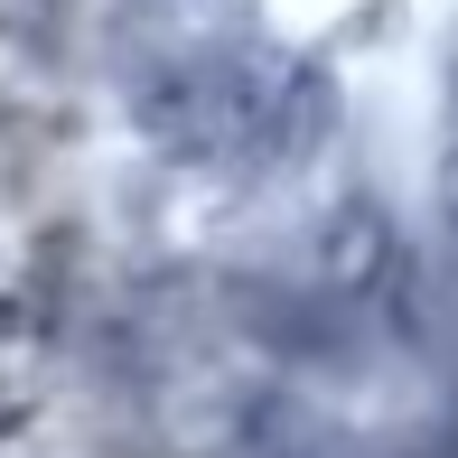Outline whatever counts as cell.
<instances>
[{"mask_svg":"<svg viewBox=\"0 0 458 458\" xmlns=\"http://www.w3.org/2000/svg\"><path fill=\"white\" fill-rule=\"evenodd\" d=\"M131 56L234 122V150L393 225L403 150L430 169L458 103V0H131Z\"/></svg>","mask_w":458,"mask_h":458,"instance_id":"obj_1","label":"cell"}]
</instances>
